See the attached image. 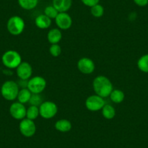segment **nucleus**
Returning <instances> with one entry per match:
<instances>
[{"instance_id":"obj_1","label":"nucleus","mask_w":148,"mask_h":148,"mask_svg":"<svg viewBox=\"0 0 148 148\" xmlns=\"http://www.w3.org/2000/svg\"><path fill=\"white\" fill-rule=\"evenodd\" d=\"M92 86L95 95H99L102 98L109 97L112 91L114 89L110 80L104 76H97L95 77L93 80Z\"/></svg>"},{"instance_id":"obj_2","label":"nucleus","mask_w":148,"mask_h":148,"mask_svg":"<svg viewBox=\"0 0 148 148\" xmlns=\"http://www.w3.org/2000/svg\"><path fill=\"white\" fill-rule=\"evenodd\" d=\"M19 85L14 81H6L1 86V95L8 101H14L18 97Z\"/></svg>"},{"instance_id":"obj_3","label":"nucleus","mask_w":148,"mask_h":148,"mask_svg":"<svg viewBox=\"0 0 148 148\" xmlns=\"http://www.w3.org/2000/svg\"><path fill=\"white\" fill-rule=\"evenodd\" d=\"M2 62L9 69H16L22 62V57L15 50H8L2 55Z\"/></svg>"},{"instance_id":"obj_4","label":"nucleus","mask_w":148,"mask_h":148,"mask_svg":"<svg viewBox=\"0 0 148 148\" xmlns=\"http://www.w3.org/2000/svg\"><path fill=\"white\" fill-rule=\"evenodd\" d=\"M25 21L21 17L14 15L8 19L7 23V29L12 36H19L25 29Z\"/></svg>"},{"instance_id":"obj_5","label":"nucleus","mask_w":148,"mask_h":148,"mask_svg":"<svg viewBox=\"0 0 148 148\" xmlns=\"http://www.w3.org/2000/svg\"><path fill=\"white\" fill-rule=\"evenodd\" d=\"M39 114L45 119H51L58 113V108L56 104L52 101H45L40 105Z\"/></svg>"},{"instance_id":"obj_6","label":"nucleus","mask_w":148,"mask_h":148,"mask_svg":"<svg viewBox=\"0 0 148 148\" xmlns=\"http://www.w3.org/2000/svg\"><path fill=\"white\" fill-rule=\"evenodd\" d=\"M47 86V81L42 76H36L31 78L28 81L27 88L32 94H41Z\"/></svg>"},{"instance_id":"obj_7","label":"nucleus","mask_w":148,"mask_h":148,"mask_svg":"<svg viewBox=\"0 0 148 148\" xmlns=\"http://www.w3.org/2000/svg\"><path fill=\"white\" fill-rule=\"evenodd\" d=\"M105 105V102L104 98L97 95H90L86 98V101H85V106H86V109L92 112L101 110Z\"/></svg>"},{"instance_id":"obj_8","label":"nucleus","mask_w":148,"mask_h":148,"mask_svg":"<svg viewBox=\"0 0 148 148\" xmlns=\"http://www.w3.org/2000/svg\"><path fill=\"white\" fill-rule=\"evenodd\" d=\"M19 130L25 137H31L36 132V126L34 121L25 118L20 121Z\"/></svg>"},{"instance_id":"obj_9","label":"nucleus","mask_w":148,"mask_h":148,"mask_svg":"<svg viewBox=\"0 0 148 148\" xmlns=\"http://www.w3.org/2000/svg\"><path fill=\"white\" fill-rule=\"evenodd\" d=\"M26 110L24 104L19 102H15L10 106V114L15 120H23L26 116Z\"/></svg>"},{"instance_id":"obj_10","label":"nucleus","mask_w":148,"mask_h":148,"mask_svg":"<svg viewBox=\"0 0 148 148\" xmlns=\"http://www.w3.org/2000/svg\"><path fill=\"white\" fill-rule=\"evenodd\" d=\"M77 68L82 73L89 75L95 71V64L92 59L84 57L78 61Z\"/></svg>"},{"instance_id":"obj_11","label":"nucleus","mask_w":148,"mask_h":148,"mask_svg":"<svg viewBox=\"0 0 148 148\" xmlns=\"http://www.w3.org/2000/svg\"><path fill=\"white\" fill-rule=\"evenodd\" d=\"M16 73L20 80H29L33 73L32 66L29 62L22 61L16 68Z\"/></svg>"},{"instance_id":"obj_12","label":"nucleus","mask_w":148,"mask_h":148,"mask_svg":"<svg viewBox=\"0 0 148 148\" xmlns=\"http://www.w3.org/2000/svg\"><path fill=\"white\" fill-rule=\"evenodd\" d=\"M55 21L57 26L60 30L69 29L73 24L72 18L67 12H59Z\"/></svg>"},{"instance_id":"obj_13","label":"nucleus","mask_w":148,"mask_h":148,"mask_svg":"<svg viewBox=\"0 0 148 148\" xmlns=\"http://www.w3.org/2000/svg\"><path fill=\"white\" fill-rule=\"evenodd\" d=\"M72 0H52V5L59 12H67L72 6Z\"/></svg>"},{"instance_id":"obj_14","label":"nucleus","mask_w":148,"mask_h":148,"mask_svg":"<svg viewBox=\"0 0 148 148\" xmlns=\"http://www.w3.org/2000/svg\"><path fill=\"white\" fill-rule=\"evenodd\" d=\"M62 38V34L59 28H52L47 34V40L51 45L58 44Z\"/></svg>"},{"instance_id":"obj_15","label":"nucleus","mask_w":148,"mask_h":148,"mask_svg":"<svg viewBox=\"0 0 148 148\" xmlns=\"http://www.w3.org/2000/svg\"><path fill=\"white\" fill-rule=\"evenodd\" d=\"M35 24L39 29H47L52 24V20L46 16L45 14H42L36 18Z\"/></svg>"},{"instance_id":"obj_16","label":"nucleus","mask_w":148,"mask_h":148,"mask_svg":"<svg viewBox=\"0 0 148 148\" xmlns=\"http://www.w3.org/2000/svg\"><path fill=\"white\" fill-rule=\"evenodd\" d=\"M55 128L58 132L66 133L70 132L72 129V123L68 119H60L57 121L55 123Z\"/></svg>"},{"instance_id":"obj_17","label":"nucleus","mask_w":148,"mask_h":148,"mask_svg":"<svg viewBox=\"0 0 148 148\" xmlns=\"http://www.w3.org/2000/svg\"><path fill=\"white\" fill-rule=\"evenodd\" d=\"M31 95H32V93L30 92L28 88H23V89H20L19 92H18V97H17L18 102L25 105V104L29 102Z\"/></svg>"},{"instance_id":"obj_18","label":"nucleus","mask_w":148,"mask_h":148,"mask_svg":"<svg viewBox=\"0 0 148 148\" xmlns=\"http://www.w3.org/2000/svg\"><path fill=\"white\" fill-rule=\"evenodd\" d=\"M101 111L102 116L108 120H111L116 116V110L113 105L110 104H105Z\"/></svg>"},{"instance_id":"obj_19","label":"nucleus","mask_w":148,"mask_h":148,"mask_svg":"<svg viewBox=\"0 0 148 148\" xmlns=\"http://www.w3.org/2000/svg\"><path fill=\"white\" fill-rule=\"evenodd\" d=\"M110 99L116 104H120L124 100L125 94L121 89H113L110 95Z\"/></svg>"},{"instance_id":"obj_20","label":"nucleus","mask_w":148,"mask_h":148,"mask_svg":"<svg viewBox=\"0 0 148 148\" xmlns=\"http://www.w3.org/2000/svg\"><path fill=\"white\" fill-rule=\"evenodd\" d=\"M18 5L25 10H31L36 8L39 0H18Z\"/></svg>"},{"instance_id":"obj_21","label":"nucleus","mask_w":148,"mask_h":148,"mask_svg":"<svg viewBox=\"0 0 148 148\" xmlns=\"http://www.w3.org/2000/svg\"><path fill=\"white\" fill-rule=\"evenodd\" d=\"M40 116L39 114V108L38 106L31 105L26 110V116L25 118L30 120L34 121Z\"/></svg>"},{"instance_id":"obj_22","label":"nucleus","mask_w":148,"mask_h":148,"mask_svg":"<svg viewBox=\"0 0 148 148\" xmlns=\"http://www.w3.org/2000/svg\"><path fill=\"white\" fill-rule=\"evenodd\" d=\"M137 67L142 72L148 73V54L142 55L138 60Z\"/></svg>"},{"instance_id":"obj_23","label":"nucleus","mask_w":148,"mask_h":148,"mask_svg":"<svg viewBox=\"0 0 148 148\" xmlns=\"http://www.w3.org/2000/svg\"><path fill=\"white\" fill-rule=\"evenodd\" d=\"M91 8L90 12L93 17H95V18H99L103 16L105 10H104V8L102 5H99V4H97V5H94L93 7H92V8Z\"/></svg>"},{"instance_id":"obj_24","label":"nucleus","mask_w":148,"mask_h":148,"mask_svg":"<svg viewBox=\"0 0 148 148\" xmlns=\"http://www.w3.org/2000/svg\"><path fill=\"white\" fill-rule=\"evenodd\" d=\"M58 13H59V12L55 9L53 5H49V6L46 7L45 10H44V14L49 18H50L51 20H55L56 17L58 16Z\"/></svg>"},{"instance_id":"obj_25","label":"nucleus","mask_w":148,"mask_h":148,"mask_svg":"<svg viewBox=\"0 0 148 148\" xmlns=\"http://www.w3.org/2000/svg\"><path fill=\"white\" fill-rule=\"evenodd\" d=\"M49 52L52 57L57 58V57H59L62 53V48L58 44H54V45H51V46L49 47Z\"/></svg>"},{"instance_id":"obj_26","label":"nucleus","mask_w":148,"mask_h":148,"mask_svg":"<svg viewBox=\"0 0 148 148\" xmlns=\"http://www.w3.org/2000/svg\"><path fill=\"white\" fill-rule=\"evenodd\" d=\"M40 95L41 94H32L31 99L29 100L30 105L38 107L40 106L41 104L43 102L42 97Z\"/></svg>"},{"instance_id":"obj_27","label":"nucleus","mask_w":148,"mask_h":148,"mask_svg":"<svg viewBox=\"0 0 148 148\" xmlns=\"http://www.w3.org/2000/svg\"><path fill=\"white\" fill-rule=\"evenodd\" d=\"M82 3L89 8H92L94 5L99 4V0H81Z\"/></svg>"},{"instance_id":"obj_28","label":"nucleus","mask_w":148,"mask_h":148,"mask_svg":"<svg viewBox=\"0 0 148 148\" xmlns=\"http://www.w3.org/2000/svg\"><path fill=\"white\" fill-rule=\"evenodd\" d=\"M134 2L139 7H145L148 5V0H134Z\"/></svg>"}]
</instances>
